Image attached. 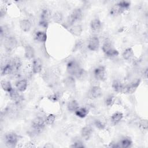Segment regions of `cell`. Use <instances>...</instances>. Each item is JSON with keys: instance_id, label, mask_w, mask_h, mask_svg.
<instances>
[{"instance_id": "6da1fadb", "label": "cell", "mask_w": 148, "mask_h": 148, "mask_svg": "<svg viewBox=\"0 0 148 148\" xmlns=\"http://www.w3.org/2000/svg\"><path fill=\"white\" fill-rule=\"evenodd\" d=\"M130 2L126 1H120L114 4L110 10V14L112 16H117L123 13L130 7Z\"/></svg>"}, {"instance_id": "7a4b0ae2", "label": "cell", "mask_w": 148, "mask_h": 148, "mask_svg": "<svg viewBox=\"0 0 148 148\" xmlns=\"http://www.w3.org/2000/svg\"><path fill=\"white\" fill-rule=\"evenodd\" d=\"M102 50L104 54L109 57H114L119 54V51L116 50L110 41L105 42L102 46Z\"/></svg>"}, {"instance_id": "3957f363", "label": "cell", "mask_w": 148, "mask_h": 148, "mask_svg": "<svg viewBox=\"0 0 148 148\" xmlns=\"http://www.w3.org/2000/svg\"><path fill=\"white\" fill-rule=\"evenodd\" d=\"M19 140V136L13 132L6 134L5 136V142L7 147H14L16 146Z\"/></svg>"}, {"instance_id": "277c9868", "label": "cell", "mask_w": 148, "mask_h": 148, "mask_svg": "<svg viewBox=\"0 0 148 148\" xmlns=\"http://www.w3.org/2000/svg\"><path fill=\"white\" fill-rule=\"evenodd\" d=\"M82 68L76 60L69 61L66 65V70L71 76L75 77Z\"/></svg>"}, {"instance_id": "5b68a950", "label": "cell", "mask_w": 148, "mask_h": 148, "mask_svg": "<svg viewBox=\"0 0 148 148\" xmlns=\"http://www.w3.org/2000/svg\"><path fill=\"white\" fill-rule=\"evenodd\" d=\"M3 45L6 50L9 51H11L16 47L17 45V40L14 36H6L5 38Z\"/></svg>"}, {"instance_id": "8992f818", "label": "cell", "mask_w": 148, "mask_h": 148, "mask_svg": "<svg viewBox=\"0 0 148 148\" xmlns=\"http://www.w3.org/2000/svg\"><path fill=\"white\" fill-rule=\"evenodd\" d=\"M140 82V79H136L131 83H129L124 86L122 93L124 94H132L134 93L136 90H137L138 86H139Z\"/></svg>"}, {"instance_id": "52a82bcc", "label": "cell", "mask_w": 148, "mask_h": 148, "mask_svg": "<svg viewBox=\"0 0 148 148\" xmlns=\"http://www.w3.org/2000/svg\"><path fill=\"white\" fill-rule=\"evenodd\" d=\"M94 76L95 79L99 81H104L106 77V72L105 67L103 65H99L96 67L93 71Z\"/></svg>"}, {"instance_id": "ba28073f", "label": "cell", "mask_w": 148, "mask_h": 148, "mask_svg": "<svg viewBox=\"0 0 148 148\" xmlns=\"http://www.w3.org/2000/svg\"><path fill=\"white\" fill-rule=\"evenodd\" d=\"M102 94L101 88L99 86H92L88 91V97L91 99H95L99 98Z\"/></svg>"}, {"instance_id": "9c48e42d", "label": "cell", "mask_w": 148, "mask_h": 148, "mask_svg": "<svg viewBox=\"0 0 148 148\" xmlns=\"http://www.w3.org/2000/svg\"><path fill=\"white\" fill-rule=\"evenodd\" d=\"M100 46V42L99 38L96 36H93L90 38L87 44L88 49L93 51H97Z\"/></svg>"}, {"instance_id": "30bf717a", "label": "cell", "mask_w": 148, "mask_h": 148, "mask_svg": "<svg viewBox=\"0 0 148 148\" xmlns=\"http://www.w3.org/2000/svg\"><path fill=\"white\" fill-rule=\"evenodd\" d=\"M51 17V12L49 9H44L40 15V18L41 21L40 22V24L43 27H47L48 21Z\"/></svg>"}, {"instance_id": "8fae6325", "label": "cell", "mask_w": 148, "mask_h": 148, "mask_svg": "<svg viewBox=\"0 0 148 148\" xmlns=\"http://www.w3.org/2000/svg\"><path fill=\"white\" fill-rule=\"evenodd\" d=\"M45 124H45V120H43L40 117H35V119H33L32 121V128L37 131H39L42 130L44 128Z\"/></svg>"}, {"instance_id": "7c38bea8", "label": "cell", "mask_w": 148, "mask_h": 148, "mask_svg": "<svg viewBox=\"0 0 148 148\" xmlns=\"http://www.w3.org/2000/svg\"><path fill=\"white\" fill-rule=\"evenodd\" d=\"M42 67H43L42 61L40 58H37L33 60L31 69H32V72L34 74L39 73L42 71Z\"/></svg>"}, {"instance_id": "4fadbf2b", "label": "cell", "mask_w": 148, "mask_h": 148, "mask_svg": "<svg viewBox=\"0 0 148 148\" xmlns=\"http://www.w3.org/2000/svg\"><path fill=\"white\" fill-rule=\"evenodd\" d=\"M31 22L28 19L24 18L20 21V27L21 29L25 32H29L31 28Z\"/></svg>"}, {"instance_id": "5bb4252c", "label": "cell", "mask_w": 148, "mask_h": 148, "mask_svg": "<svg viewBox=\"0 0 148 148\" xmlns=\"http://www.w3.org/2000/svg\"><path fill=\"white\" fill-rule=\"evenodd\" d=\"M69 31L73 35L75 36H79L83 32V28L80 24H74L69 28Z\"/></svg>"}, {"instance_id": "9a60e30c", "label": "cell", "mask_w": 148, "mask_h": 148, "mask_svg": "<svg viewBox=\"0 0 148 148\" xmlns=\"http://www.w3.org/2000/svg\"><path fill=\"white\" fill-rule=\"evenodd\" d=\"M92 132H93L92 128L90 126L86 125L82 128L81 135L82 138H83L86 140H88L91 136Z\"/></svg>"}, {"instance_id": "2e32d148", "label": "cell", "mask_w": 148, "mask_h": 148, "mask_svg": "<svg viewBox=\"0 0 148 148\" xmlns=\"http://www.w3.org/2000/svg\"><path fill=\"white\" fill-rule=\"evenodd\" d=\"M24 56L28 60H31L34 58L35 56V51L34 48L29 45H27L24 47Z\"/></svg>"}, {"instance_id": "e0dca14e", "label": "cell", "mask_w": 148, "mask_h": 148, "mask_svg": "<svg viewBox=\"0 0 148 148\" xmlns=\"http://www.w3.org/2000/svg\"><path fill=\"white\" fill-rule=\"evenodd\" d=\"M102 27V23L99 18L92 19L90 22V28L92 31L97 32L99 31Z\"/></svg>"}, {"instance_id": "ac0fdd59", "label": "cell", "mask_w": 148, "mask_h": 148, "mask_svg": "<svg viewBox=\"0 0 148 148\" xmlns=\"http://www.w3.org/2000/svg\"><path fill=\"white\" fill-rule=\"evenodd\" d=\"M13 72H14V70L10 62L6 63L5 65H4L3 66L1 67V73L2 76L10 75Z\"/></svg>"}, {"instance_id": "d6986e66", "label": "cell", "mask_w": 148, "mask_h": 148, "mask_svg": "<svg viewBox=\"0 0 148 148\" xmlns=\"http://www.w3.org/2000/svg\"><path fill=\"white\" fill-rule=\"evenodd\" d=\"M28 86V82L26 79H21L16 83V89L19 92H24L26 90Z\"/></svg>"}, {"instance_id": "ffe728a7", "label": "cell", "mask_w": 148, "mask_h": 148, "mask_svg": "<svg viewBox=\"0 0 148 148\" xmlns=\"http://www.w3.org/2000/svg\"><path fill=\"white\" fill-rule=\"evenodd\" d=\"M124 85L122 83V82L119 80H114L112 84V87L113 88V90L118 93L120 92H123V87H124Z\"/></svg>"}, {"instance_id": "44dd1931", "label": "cell", "mask_w": 148, "mask_h": 148, "mask_svg": "<svg viewBox=\"0 0 148 148\" xmlns=\"http://www.w3.org/2000/svg\"><path fill=\"white\" fill-rule=\"evenodd\" d=\"M35 39L39 42L45 43L47 38V35L46 32L41 31H37L35 34Z\"/></svg>"}, {"instance_id": "7402d4cb", "label": "cell", "mask_w": 148, "mask_h": 148, "mask_svg": "<svg viewBox=\"0 0 148 148\" xmlns=\"http://www.w3.org/2000/svg\"><path fill=\"white\" fill-rule=\"evenodd\" d=\"M123 118V114L120 112H116L112 114L110 117L112 123L114 124L119 123Z\"/></svg>"}, {"instance_id": "603a6c76", "label": "cell", "mask_w": 148, "mask_h": 148, "mask_svg": "<svg viewBox=\"0 0 148 148\" xmlns=\"http://www.w3.org/2000/svg\"><path fill=\"white\" fill-rule=\"evenodd\" d=\"M134 56V50L131 47H128L125 49L122 54V57L125 60H131Z\"/></svg>"}, {"instance_id": "cb8c5ba5", "label": "cell", "mask_w": 148, "mask_h": 148, "mask_svg": "<svg viewBox=\"0 0 148 148\" xmlns=\"http://www.w3.org/2000/svg\"><path fill=\"white\" fill-rule=\"evenodd\" d=\"M64 85L68 88H73L75 86V79L73 76H69L64 79Z\"/></svg>"}, {"instance_id": "d4e9b609", "label": "cell", "mask_w": 148, "mask_h": 148, "mask_svg": "<svg viewBox=\"0 0 148 148\" xmlns=\"http://www.w3.org/2000/svg\"><path fill=\"white\" fill-rule=\"evenodd\" d=\"M1 86L3 91L8 93H9L13 89L11 83L9 81L6 80H2L1 81Z\"/></svg>"}, {"instance_id": "484cf974", "label": "cell", "mask_w": 148, "mask_h": 148, "mask_svg": "<svg viewBox=\"0 0 148 148\" xmlns=\"http://www.w3.org/2000/svg\"><path fill=\"white\" fill-rule=\"evenodd\" d=\"M75 113L77 117L83 119L87 116L88 113V110L84 107H79L75 112Z\"/></svg>"}, {"instance_id": "4316f807", "label": "cell", "mask_w": 148, "mask_h": 148, "mask_svg": "<svg viewBox=\"0 0 148 148\" xmlns=\"http://www.w3.org/2000/svg\"><path fill=\"white\" fill-rule=\"evenodd\" d=\"M79 108V103L75 99L71 100L67 104L68 110L71 112H75Z\"/></svg>"}, {"instance_id": "83f0119b", "label": "cell", "mask_w": 148, "mask_h": 148, "mask_svg": "<svg viewBox=\"0 0 148 148\" xmlns=\"http://www.w3.org/2000/svg\"><path fill=\"white\" fill-rule=\"evenodd\" d=\"M19 91L16 89H13L9 93V96L10 98L13 100L15 102H18L21 100V95H20Z\"/></svg>"}, {"instance_id": "f1b7e54d", "label": "cell", "mask_w": 148, "mask_h": 148, "mask_svg": "<svg viewBox=\"0 0 148 148\" xmlns=\"http://www.w3.org/2000/svg\"><path fill=\"white\" fill-rule=\"evenodd\" d=\"M132 144V142L129 138H123L120 143V146L123 148H128L131 146Z\"/></svg>"}, {"instance_id": "f546056e", "label": "cell", "mask_w": 148, "mask_h": 148, "mask_svg": "<svg viewBox=\"0 0 148 148\" xmlns=\"http://www.w3.org/2000/svg\"><path fill=\"white\" fill-rule=\"evenodd\" d=\"M52 18L55 23H61L63 20L62 14L60 12H56L52 16Z\"/></svg>"}, {"instance_id": "4dcf8cb0", "label": "cell", "mask_w": 148, "mask_h": 148, "mask_svg": "<svg viewBox=\"0 0 148 148\" xmlns=\"http://www.w3.org/2000/svg\"><path fill=\"white\" fill-rule=\"evenodd\" d=\"M139 127L142 131H146L148 128V122L147 119H141L139 122Z\"/></svg>"}, {"instance_id": "1f68e13d", "label": "cell", "mask_w": 148, "mask_h": 148, "mask_svg": "<svg viewBox=\"0 0 148 148\" xmlns=\"http://www.w3.org/2000/svg\"><path fill=\"white\" fill-rule=\"evenodd\" d=\"M56 120V116L54 114H49L45 119V124L47 125H52Z\"/></svg>"}, {"instance_id": "d6a6232c", "label": "cell", "mask_w": 148, "mask_h": 148, "mask_svg": "<svg viewBox=\"0 0 148 148\" xmlns=\"http://www.w3.org/2000/svg\"><path fill=\"white\" fill-rule=\"evenodd\" d=\"M105 102L107 106H111L113 105L114 102V98L113 96H109L106 98V100H105Z\"/></svg>"}, {"instance_id": "836d02e7", "label": "cell", "mask_w": 148, "mask_h": 148, "mask_svg": "<svg viewBox=\"0 0 148 148\" xmlns=\"http://www.w3.org/2000/svg\"><path fill=\"white\" fill-rule=\"evenodd\" d=\"M94 125L97 128H98L99 130H103L105 127V124L99 120H96L94 121Z\"/></svg>"}, {"instance_id": "e575fe53", "label": "cell", "mask_w": 148, "mask_h": 148, "mask_svg": "<svg viewBox=\"0 0 148 148\" xmlns=\"http://www.w3.org/2000/svg\"><path fill=\"white\" fill-rule=\"evenodd\" d=\"M71 147L79 148V147H84V146L81 140H77L73 143H72V145L71 146Z\"/></svg>"}, {"instance_id": "d590c367", "label": "cell", "mask_w": 148, "mask_h": 148, "mask_svg": "<svg viewBox=\"0 0 148 148\" xmlns=\"http://www.w3.org/2000/svg\"><path fill=\"white\" fill-rule=\"evenodd\" d=\"M49 99L53 101V102H56L58 100V98L57 97V95L56 94H53V95H51L49 97Z\"/></svg>"}, {"instance_id": "8d00e7d4", "label": "cell", "mask_w": 148, "mask_h": 148, "mask_svg": "<svg viewBox=\"0 0 148 148\" xmlns=\"http://www.w3.org/2000/svg\"><path fill=\"white\" fill-rule=\"evenodd\" d=\"M43 147H45V148H46H46H53V147H54V146L51 143H46L45 145L43 146Z\"/></svg>"}]
</instances>
